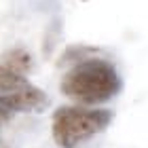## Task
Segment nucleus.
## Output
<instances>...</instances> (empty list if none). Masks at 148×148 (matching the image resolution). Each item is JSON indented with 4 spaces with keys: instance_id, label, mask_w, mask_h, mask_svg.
<instances>
[{
    "instance_id": "nucleus-1",
    "label": "nucleus",
    "mask_w": 148,
    "mask_h": 148,
    "mask_svg": "<svg viewBox=\"0 0 148 148\" xmlns=\"http://www.w3.org/2000/svg\"><path fill=\"white\" fill-rule=\"evenodd\" d=\"M59 89L80 106H99L114 99L123 89L116 66L104 57H83L64 74Z\"/></svg>"
},
{
    "instance_id": "nucleus-2",
    "label": "nucleus",
    "mask_w": 148,
    "mask_h": 148,
    "mask_svg": "<svg viewBox=\"0 0 148 148\" xmlns=\"http://www.w3.org/2000/svg\"><path fill=\"white\" fill-rule=\"evenodd\" d=\"M112 110L87 108L80 104L59 106L51 119V133L59 148H78L93 136L108 129L112 123Z\"/></svg>"
},
{
    "instance_id": "nucleus-3",
    "label": "nucleus",
    "mask_w": 148,
    "mask_h": 148,
    "mask_svg": "<svg viewBox=\"0 0 148 148\" xmlns=\"http://www.w3.org/2000/svg\"><path fill=\"white\" fill-rule=\"evenodd\" d=\"M34 68L32 55L25 49H11L0 55V95H30L40 87L32 85L25 74Z\"/></svg>"
},
{
    "instance_id": "nucleus-4",
    "label": "nucleus",
    "mask_w": 148,
    "mask_h": 148,
    "mask_svg": "<svg viewBox=\"0 0 148 148\" xmlns=\"http://www.w3.org/2000/svg\"><path fill=\"white\" fill-rule=\"evenodd\" d=\"M51 99L49 95L38 89L30 95H0V108L9 110V112H45L49 108Z\"/></svg>"
},
{
    "instance_id": "nucleus-5",
    "label": "nucleus",
    "mask_w": 148,
    "mask_h": 148,
    "mask_svg": "<svg viewBox=\"0 0 148 148\" xmlns=\"http://www.w3.org/2000/svg\"><path fill=\"white\" fill-rule=\"evenodd\" d=\"M11 119H13V112L4 110V108H0V148H6L4 140H2V129H4V125H6V123H11Z\"/></svg>"
}]
</instances>
